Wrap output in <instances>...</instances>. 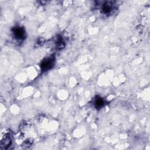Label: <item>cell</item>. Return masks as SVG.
<instances>
[{
	"mask_svg": "<svg viewBox=\"0 0 150 150\" xmlns=\"http://www.w3.org/2000/svg\"><path fill=\"white\" fill-rule=\"evenodd\" d=\"M12 143L11 131L6 128L1 129V149H8Z\"/></svg>",
	"mask_w": 150,
	"mask_h": 150,
	"instance_id": "6da1fadb",
	"label": "cell"
},
{
	"mask_svg": "<svg viewBox=\"0 0 150 150\" xmlns=\"http://www.w3.org/2000/svg\"><path fill=\"white\" fill-rule=\"evenodd\" d=\"M13 38L17 40H22L25 37V32L23 28L16 26L13 28L12 30Z\"/></svg>",
	"mask_w": 150,
	"mask_h": 150,
	"instance_id": "3957f363",
	"label": "cell"
},
{
	"mask_svg": "<svg viewBox=\"0 0 150 150\" xmlns=\"http://www.w3.org/2000/svg\"><path fill=\"white\" fill-rule=\"evenodd\" d=\"M114 9V5L112 2L106 1L100 6V11L104 15H109L112 12Z\"/></svg>",
	"mask_w": 150,
	"mask_h": 150,
	"instance_id": "7a4b0ae2",
	"label": "cell"
},
{
	"mask_svg": "<svg viewBox=\"0 0 150 150\" xmlns=\"http://www.w3.org/2000/svg\"><path fill=\"white\" fill-rule=\"evenodd\" d=\"M104 105V101L103 98L100 97H97L94 99V106L97 108H100L103 107Z\"/></svg>",
	"mask_w": 150,
	"mask_h": 150,
	"instance_id": "5b68a950",
	"label": "cell"
},
{
	"mask_svg": "<svg viewBox=\"0 0 150 150\" xmlns=\"http://www.w3.org/2000/svg\"><path fill=\"white\" fill-rule=\"evenodd\" d=\"M54 63V59L52 57H47L41 63L40 67L43 71H46L52 68Z\"/></svg>",
	"mask_w": 150,
	"mask_h": 150,
	"instance_id": "277c9868",
	"label": "cell"
}]
</instances>
